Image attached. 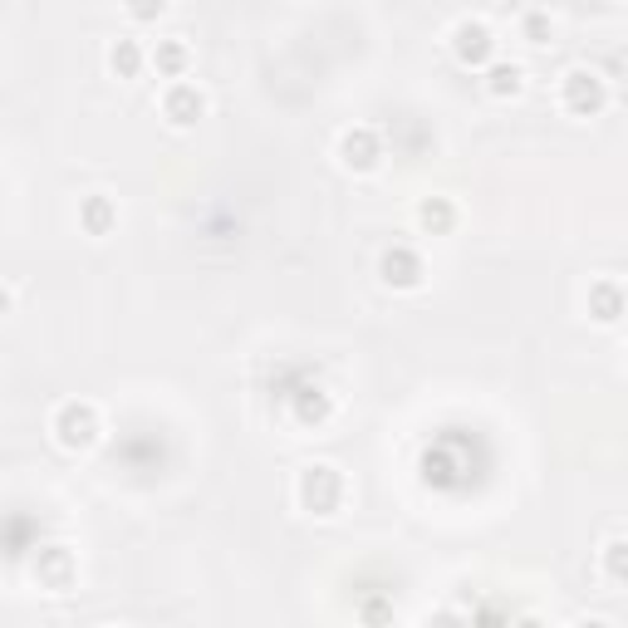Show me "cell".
<instances>
[{
  "mask_svg": "<svg viewBox=\"0 0 628 628\" xmlns=\"http://www.w3.org/2000/svg\"><path fill=\"white\" fill-rule=\"evenodd\" d=\"M157 59H162V69H182V45H162Z\"/></svg>",
  "mask_w": 628,
  "mask_h": 628,
  "instance_id": "obj_12",
  "label": "cell"
},
{
  "mask_svg": "<svg viewBox=\"0 0 628 628\" xmlns=\"http://www.w3.org/2000/svg\"><path fill=\"white\" fill-rule=\"evenodd\" d=\"M344 162L349 167H373V138L369 133H349V138H344Z\"/></svg>",
  "mask_w": 628,
  "mask_h": 628,
  "instance_id": "obj_6",
  "label": "cell"
},
{
  "mask_svg": "<svg viewBox=\"0 0 628 628\" xmlns=\"http://www.w3.org/2000/svg\"><path fill=\"white\" fill-rule=\"evenodd\" d=\"M604 564H609L614 580H628V545H609L604 550Z\"/></svg>",
  "mask_w": 628,
  "mask_h": 628,
  "instance_id": "obj_10",
  "label": "cell"
},
{
  "mask_svg": "<svg viewBox=\"0 0 628 628\" xmlns=\"http://www.w3.org/2000/svg\"><path fill=\"white\" fill-rule=\"evenodd\" d=\"M59 437H65V442H89L93 437V407L69 403L65 413H59Z\"/></svg>",
  "mask_w": 628,
  "mask_h": 628,
  "instance_id": "obj_3",
  "label": "cell"
},
{
  "mask_svg": "<svg viewBox=\"0 0 628 628\" xmlns=\"http://www.w3.org/2000/svg\"><path fill=\"white\" fill-rule=\"evenodd\" d=\"M300 496H305V506H314V510L329 516L334 496H339V476H334V467H310L305 481H300Z\"/></svg>",
  "mask_w": 628,
  "mask_h": 628,
  "instance_id": "obj_2",
  "label": "cell"
},
{
  "mask_svg": "<svg viewBox=\"0 0 628 628\" xmlns=\"http://www.w3.org/2000/svg\"><path fill=\"white\" fill-rule=\"evenodd\" d=\"M564 103H570L574 113H594L604 103V79L594 74V69H570V74H564Z\"/></svg>",
  "mask_w": 628,
  "mask_h": 628,
  "instance_id": "obj_1",
  "label": "cell"
},
{
  "mask_svg": "<svg viewBox=\"0 0 628 628\" xmlns=\"http://www.w3.org/2000/svg\"><path fill=\"white\" fill-rule=\"evenodd\" d=\"M584 628H609V624H604V619H589V624H584Z\"/></svg>",
  "mask_w": 628,
  "mask_h": 628,
  "instance_id": "obj_13",
  "label": "cell"
},
{
  "mask_svg": "<svg viewBox=\"0 0 628 628\" xmlns=\"http://www.w3.org/2000/svg\"><path fill=\"white\" fill-rule=\"evenodd\" d=\"M447 222H452V212H447L442 202H427L423 206V226H447Z\"/></svg>",
  "mask_w": 628,
  "mask_h": 628,
  "instance_id": "obj_11",
  "label": "cell"
},
{
  "mask_svg": "<svg viewBox=\"0 0 628 628\" xmlns=\"http://www.w3.org/2000/svg\"><path fill=\"white\" fill-rule=\"evenodd\" d=\"M138 45H133V39H118V45H113V55H109V65L118 69V74H133V69H138Z\"/></svg>",
  "mask_w": 628,
  "mask_h": 628,
  "instance_id": "obj_8",
  "label": "cell"
},
{
  "mask_svg": "<svg viewBox=\"0 0 628 628\" xmlns=\"http://www.w3.org/2000/svg\"><path fill=\"white\" fill-rule=\"evenodd\" d=\"M383 270H388V280H397V285H417V260L407 256V250L388 256V260H383Z\"/></svg>",
  "mask_w": 628,
  "mask_h": 628,
  "instance_id": "obj_7",
  "label": "cell"
},
{
  "mask_svg": "<svg viewBox=\"0 0 628 628\" xmlns=\"http://www.w3.org/2000/svg\"><path fill=\"white\" fill-rule=\"evenodd\" d=\"M457 49H462V59H481V55L491 49L486 25H476V20H462V25H457Z\"/></svg>",
  "mask_w": 628,
  "mask_h": 628,
  "instance_id": "obj_5",
  "label": "cell"
},
{
  "mask_svg": "<svg viewBox=\"0 0 628 628\" xmlns=\"http://www.w3.org/2000/svg\"><path fill=\"white\" fill-rule=\"evenodd\" d=\"M167 113H172V123H192L196 113H202V93H196L192 83H177V89L167 93Z\"/></svg>",
  "mask_w": 628,
  "mask_h": 628,
  "instance_id": "obj_4",
  "label": "cell"
},
{
  "mask_svg": "<svg viewBox=\"0 0 628 628\" xmlns=\"http://www.w3.org/2000/svg\"><path fill=\"white\" fill-rule=\"evenodd\" d=\"M491 89H496V93H516L520 89V69L516 65H496V69H491Z\"/></svg>",
  "mask_w": 628,
  "mask_h": 628,
  "instance_id": "obj_9",
  "label": "cell"
}]
</instances>
